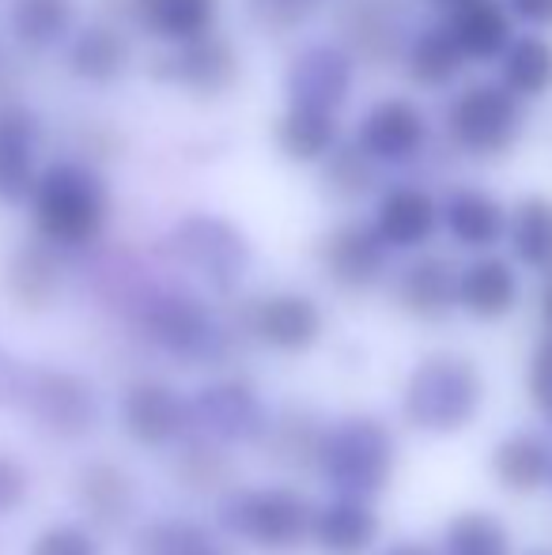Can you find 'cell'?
Here are the masks:
<instances>
[{
    "instance_id": "cell-3",
    "label": "cell",
    "mask_w": 552,
    "mask_h": 555,
    "mask_svg": "<svg viewBox=\"0 0 552 555\" xmlns=\"http://www.w3.org/2000/svg\"><path fill=\"white\" fill-rule=\"evenodd\" d=\"M129 310L140 336L178 363H216L231 348L228 325L193 292H178V287L144 292Z\"/></svg>"
},
{
    "instance_id": "cell-39",
    "label": "cell",
    "mask_w": 552,
    "mask_h": 555,
    "mask_svg": "<svg viewBox=\"0 0 552 555\" xmlns=\"http://www.w3.org/2000/svg\"><path fill=\"white\" fill-rule=\"evenodd\" d=\"M27 555H103V544L91 533V526L57 521V526H46L42 533L30 541Z\"/></svg>"
},
{
    "instance_id": "cell-13",
    "label": "cell",
    "mask_w": 552,
    "mask_h": 555,
    "mask_svg": "<svg viewBox=\"0 0 552 555\" xmlns=\"http://www.w3.org/2000/svg\"><path fill=\"white\" fill-rule=\"evenodd\" d=\"M427 114L420 111L413 99L386 95L368 106V114L356 125V144L378 163V167H401L413 163L427 147Z\"/></svg>"
},
{
    "instance_id": "cell-4",
    "label": "cell",
    "mask_w": 552,
    "mask_h": 555,
    "mask_svg": "<svg viewBox=\"0 0 552 555\" xmlns=\"http://www.w3.org/2000/svg\"><path fill=\"white\" fill-rule=\"evenodd\" d=\"M398 468V439L378 416L356 412L325 427L318 473L337 495L375 499L386 491Z\"/></svg>"
},
{
    "instance_id": "cell-24",
    "label": "cell",
    "mask_w": 552,
    "mask_h": 555,
    "mask_svg": "<svg viewBox=\"0 0 552 555\" xmlns=\"http://www.w3.org/2000/svg\"><path fill=\"white\" fill-rule=\"evenodd\" d=\"M378 521L371 499L337 495L330 506L314 511V526H310V541L325 555H363L378 541Z\"/></svg>"
},
{
    "instance_id": "cell-44",
    "label": "cell",
    "mask_w": 552,
    "mask_h": 555,
    "mask_svg": "<svg viewBox=\"0 0 552 555\" xmlns=\"http://www.w3.org/2000/svg\"><path fill=\"white\" fill-rule=\"evenodd\" d=\"M508 4L518 20L534 23V27H552V0H508Z\"/></svg>"
},
{
    "instance_id": "cell-42",
    "label": "cell",
    "mask_w": 552,
    "mask_h": 555,
    "mask_svg": "<svg viewBox=\"0 0 552 555\" xmlns=\"http://www.w3.org/2000/svg\"><path fill=\"white\" fill-rule=\"evenodd\" d=\"M30 495V473L12 457V453H0V518L15 514Z\"/></svg>"
},
{
    "instance_id": "cell-34",
    "label": "cell",
    "mask_w": 552,
    "mask_h": 555,
    "mask_svg": "<svg viewBox=\"0 0 552 555\" xmlns=\"http://www.w3.org/2000/svg\"><path fill=\"white\" fill-rule=\"evenodd\" d=\"M511 254L526 264V269H552V201L541 193L523 197L511 208L508 220Z\"/></svg>"
},
{
    "instance_id": "cell-12",
    "label": "cell",
    "mask_w": 552,
    "mask_h": 555,
    "mask_svg": "<svg viewBox=\"0 0 552 555\" xmlns=\"http://www.w3.org/2000/svg\"><path fill=\"white\" fill-rule=\"evenodd\" d=\"M243 330L258 344L280 351V356H299V351H310L322 340L325 318H322V307H318L310 295L273 292V295H261V299H254L251 307H246Z\"/></svg>"
},
{
    "instance_id": "cell-33",
    "label": "cell",
    "mask_w": 552,
    "mask_h": 555,
    "mask_svg": "<svg viewBox=\"0 0 552 555\" xmlns=\"http://www.w3.org/2000/svg\"><path fill=\"white\" fill-rule=\"evenodd\" d=\"M492 476L500 488L515 491V495H530V491L545 488L552 480V450L538 435H508L492 450Z\"/></svg>"
},
{
    "instance_id": "cell-15",
    "label": "cell",
    "mask_w": 552,
    "mask_h": 555,
    "mask_svg": "<svg viewBox=\"0 0 552 555\" xmlns=\"http://www.w3.org/2000/svg\"><path fill=\"white\" fill-rule=\"evenodd\" d=\"M121 427L144 450H163L193 431L190 397L170 389L167 382L137 378L121 397Z\"/></svg>"
},
{
    "instance_id": "cell-35",
    "label": "cell",
    "mask_w": 552,
    "mask_h": 555,
    "mask_svg": "<svg viewBox=\"0 0 552 555\" xmlns=\"http://www.w3.org/2000/svg\"><path fill=\"white\" fill-rule=\"evenodd\" d=\"M503 88H511L518 99H541L552 91V42L538 35H523L503 53Z\"/></svg>"
},
{
    "instance_id": "cell-1",
    "label": "cell",
    "mask_w": 552,
    "mask_h": 555,
    "mask_svg": "<svg viewBox=\"0 0 552 555\" xmlns=\"http://www.w3.org/2000/svg\"><path fill=\"white\" fill-rule=\"evenodd\" d=\"M30 223L35 234L57 249H88L111 227L114 197L106 178L88 159H53L38 170L30 190Z\"/></svg>"
},
{
    "instance_id": "cell-11",
    "label": "cell",
    "mask_w": 552,
    "mask_h": 555,
    "mask_svg": "<svg viewBox=\"0 0 552 555\" xmlns=\"http://www.w3.org/2000/svg\"><path fill=\"white\" fill-rule=\"evenodd\" d=\"M386 261H390V246L375 231V223L345 220L330 227L318 242V269L337 292L348 295H363L383 284Z\"/></svg>"
},
{
    "instance_id": "cell-31",
    "label": "cell",
    "mask_w": 552,
    "mask_h": 555,
    "mask_svg": "<svg viewBox=\"0 0 552 555\" xmlns=\"http://www.w3.org/2000/svg\"><path fill=\"white\" fill-rule=\"evenodd\" d=\"M76 30V0H8V35L23 50H53Z\"/></svg>"
},
{
    "instance_id": "cell-2",
    "label": "cell",
    "mask_w": 552,
    "mask_h": 555,
    "mask_svg": "<svg viewBox=\"0 0 552 555\" xmlns=\"http://www.w3.org/2000/svg\"><path fill=\"white\" fill-rule=\"evenodd\" d=\"M480 401H485V378L477 363L450 351H435L409 371L401 389V416L424 435H454L473 424Z\"/></svg>"
},
{
    "instance_id": "cell-32",
    "label": "cell",
    "mask_w": 552,
    "mask_h": 555,
    "mask_svg": "<svg viewBox=\"0 0 552 555\" xmlns=\"http://www.w3.org/2000/svg\"><path fill=\"white\" fill-rule=\"evenodd\" d=\"M401 65H406V76L416 88L439 91L458 80V73L465 68V53L447 30V23H439V27H424L409 38Z\"/></svg>"
},
{
    "instance_id": "cell-16",
    "label": "cell",
    "mask_w": 552,
    "mask_h": 555,
    "mask_svg": "<svg viewBox=\"0 0 552 555\" xmlns=\"http://www.w3.org/2000/svg\"><path fill=\"white\" fill-rule=\"evenodd\" d=\"M0 287H4V299L15 310H23V314H46L61 299V287H65L61 249L53 242L38 238V234L30 242H20L4 257Z\"/></svg>"
},
{
    "instance_id": "cell-38",
    "label": "cell",
    "mask_w": 552,
    "mask_h": 555,
    "mask_svg": "<svg viewBox=\"0 0 552 555\" xmlns=\"http://www.w3.org/2000/svg\"><path fill=\"white\" fill-rule=\"evenodd\" d=\"M442 555H511V533L496 514L462 511L442 533Z\"/></svg>"
},
{
    "instance_id": "cell-27",
    "label": "cell",
    "mask_w": 552,
    "mask_h": 555,
    "mask_svg": "<svg viewBox=\"0 0 552 555\" xmlns=\"http://www.w3.org/2000/svg\"><path fill=\"white\" fill-rule=\"evenodd\" d=\"M273 144L295 167H318L341 144V114L284 106V114L273 121Z\"/></svg>"
},
{
    "instance_id": "cell-40",
    "label": "cell",
    "mask_w": 552,
    "mask_h": 555,
    "mask_svg": "<svg viewBox=\"0 0 552 555\" xmlns=\"http://www.w3.org/2000/svg\"><path fill=\"white\" fill-rule=\"evenodd\" d=\"M318 0H251L254 20L266 30H277V35H287V30L303 27L314 12Z\"/></svg>"
},
{
    "instance_id": "cell-10",
    "label": "cell",
    "mask_w": 552,
    "mask_h": 555,
    "mask_svg": "<svg viewBox=\"0 0 552 555\" xmlns=\"http://www.w3.org/2000/svg\"><path fill=\"white\" fill-rule=\"evenodd\" d=\"M356 83V53L345 42H310L292 53L284 68V99L287 106H310V111L341 114L352 99Z\"/></svg>"
},
{
    "instance_id": "cell-26",
    "label": "cell",
    "mask_w": 552,
    "mask_h": 555,
    "mask_svg": "<svg viewBox=\"0 0 552 555\" xmlns=\"http://www.w3.org/2000/svg\"><path fill=\"white\" fill-rule=\"evenodd\" d=\"M508 220H511L508 208L492 193L477 190V185H462L442 205V227L450 231V238L465 249H477V254L492 249L508 234Z\"/></svg>"
},
{
    "instance_id": "cell-20",
    "label": "cell",
    "mask_w": 552,
    "mask_h": 555,
    "mask_svg": "<svg viewBox=\"0 0 552 555\" xmlns=\"http://www.w3.org/2000/svg\"><path fill=\"white\" fill-rule=\"evenodd\" d=\"M337 27L356 61L363 57L371 65H386L390 57H401L409 42L390 0H345V8L337 12Z\"/></svg>"
},
{
    "instance_id": "cell-5",
    "label": "cell",
    "mask_w": 552,
    "mask_h": 555,
    "mask_svg": "<svg viewBox=\"0 0 552 555\" xmlns=\"http://www.w3.org/2000/svg\"><path fill=\"white\" fill-rule=\"evenodd\" d=\"M216 526L258 552H295L310 541L314 506L303 491L284 483L231 488L216 503Z\"/></svg>"
},
{
    "instance_id": "cell-29",
    "label": "cell",
    "mask_w": 552,
    "mask_h": 555,
    "mask_svg": "<svg viewBox=\"0 0 552 555\" xmlns=\"http://www.w3.org/2000/svg\"><path fill=\"white\" fill-rule=\"evenodd\" d=\"M325 424L307 409H280L269 420L261 446L280 468L292 473H318V453H322Z\"/></svg>"
},
{
    "instance_id": "cell-28",
    "label": "cell",
    "mask_w": 552,
    "mask_h": 555,
    "mask_svg": "<svg viewBox=\"0 0 552 555\" xmlns=\"http://www.w3.org/2000/svg\"><path fill=\"white\" fill-rule=\"evenodd\" d=\"M447 30L462 46L465 61H496L515 42L511 15L496 0H458V4H450Z\"/></svg>"
},
{
    "instance_id": "cell-41",
    "label": "cell",
    "mask_w": 552,
    "mask_h": 555,
    "mask_svg": "<svg viewBox=\"0 0 552 555\" xmlns=\"http://www.w3.org/2000/svg\"><path fill=\"white\" fill-rule=\"evenodd\" d=\"M526 389H530V401L538 404L541 416L552 420V336L538 344L530 359V371H526Z\"/></svg>"
},
{
    "instance_id": "cell-23",
    "label": "cell",
    "mask_w": 552,
    "mask_h": 555,
    "mask_svg": "<svg viewBox=\"0 0 552 555\" xmlns=\"http://www.w3.org/2000/svg\"><path fill=\"white\" fill-rule=\"evenodd\" d=\"M129 15L147 38L170 50L213 35L220 23V0H129Z\"/></svg>"
},
{
    "instance_id": "cell-30",
    "label": "cell",
    "mask_w": 552,
    "mask_h": 555,
    "mask_svg": "<svg viewBox=\"0 0 552 555\" xmlns=\"http://www.w3.org/2000/svg\"><path fill=\"white\" fill-rule=\"evenodd\" d=\"M231 453L223 442L208 439L201 431H190L185 439L175 442V461H170V476L178 488L193 491V495H220L231 483Z\"/></svg>"
},
{
    "instance_id": "cell-22",
    "label": "cell",
    "mask_w": 552,
    "mask_h": 555,
    "mask_svg": "<svg viewBox=\"0 0 552 555\" xmlns=\"http://www.w3.org/2000/svg\"><path fill=\"white\" fill-rule=\"evenodd\" d=\"M65 65L80 83L103 88V83L121 80L126 68L133 65V42L118 23H88L68 38Z\"/></svg>"
},
{
    "instance_id": "cell-21",
    "label": "cell",
    "mask_w": 552,
    "mask_h": 555,
    "mask_svg": "<svg viewBox=\"0 0 552 555\" xmlns=\"http://www.w3.org/2000/svg\"><path fill=\"white\" fill-rule=\"evenodd\" d=\"M394 299L416 322H442L458 307V269L439 254H420L398 272Z\"/></svg>"
},
{
    "instance_id": "cell-9",
    "label": "cell",
    "mask_w": 552,
    "mask_h": 555,
    "mask_svg": "<svg viewBox=\"0 0 552 555\" xmlns=\"http://www.w3.org/2000/svg\"><path fill=\"white\" fill-rule=\"evenodd\" d=\"M190 420L193 431L208 435V439L223 446H251L261 442L273 412L266 409L258 389L246 378H220L190 397Z\"/></svg>"
},
{
    "instance_id": "cell-37",
    "label": "cell",
    "mask_w": 552,
    "mask_h": 555,
    "mask_svg": "<svg viewBox=\"0 0 552 555\" xmlns=\"http://www.w3.org/2000/svg\"><path fill=\"white\" fill-rule=\"evenodd\" d=\"M322 185L337 201H360L378 185V163L360 144H337L322 163Z\"/></svg>"
},
{
    "instance_id": "cell-19",
    "label": "cell",
    "mask_w": 552,
    "mask_h": 555,
    "mask_svg": "<svg viewBox=\"0 0 552 555\" xmlns=\"http://www.w3.org/2000/svg\"><path fill=\"white\" fill-rule=\"evenodd\" d=\"M375 231L390 249H420L435 238L442 223V205L420 185H390L378 193L375 216H371Z\"/></svg>"
},
{
    "instance_id": "cell-17",
    "label": "cell",
    "mask_w": 552,
    "mask_h": 555,
    "mask_svg": "<svg viewBox=\"0 0 552 555\" xmlns=\"http://www.w3.org/2000/svg\"><path fill=\"white\" fill-rule=\"evenodd\" d=\"M42 117L27 103H0V205H27L38 182Z\"/></svg>"
},
{
    "instance_id": "cell-14",
    "label": "cell",
    "mask_w": 552,
    "mask_h": 555,
    "mask_svg": "<svg viewBox=\"0 0 552 555\" xmlns=\"http://www.w3.org/2000/svg\"><path fill=\"white\" fill-rule=\"evenodd\" d=\"M155 76L197 99H220L239 83L243 61H239L235 46L213 30V35L193 38V42L170 46V53L155 68Z\"/></svg>"
},
{
    "instance_id": "cell-43",
    "label": "cell",
    "mask_w": 552,
    "mask_h": 555,
    "mask_svg": "<svg viewBox=\"0 0 552 555\" xmlns=\"http://www.w3.org/2000/svg\"><path fill=\"white\" fill-rule=\"evenodd\" d=\"M23 378H27V366L0 348V409H15V401H20V389H23Z\"/></svg>"
},
{
    "instance_id": "cell-25",
    "label": "cell",
    "mask_w": 552,
    "mask_h": 555,
    "mask_svg": "<svg viewBox=\"0 0 552 555\" xmlns=\"http://www.w3.org/2000/svg\"><path fill=\"white\" fill-rule=\"evenodd\" d=\"M518 302V276L503 257H477L458 272V307L477 322H500Z\"/></svg>"
},
{
    "instance_id": "cell-8",
    "label": "cell",
    "mask_w": 552,
    "mask_h": 555,
    "mask_svg": "<svg viewBox=\"0 0 552 555\" xmlns=\"http://www.w3.org/2000/svg\"><path fill=\"white\" fill-rule=\"evenodd\" d=\"M523 99L503 83H470L447 106V137L473 159H500L523 137Z\"/></svg>"
},
{
    "instance_id": "cell-18",
    "label": "cell",
    "mask_w": 552,
    "mask_h": 555,
    "mask_svg": "<svg viewBox=\"0 0 552 555\" xmlns=\"http://www.w3.org/2000/svg\"><path fill=\"white\" fill-rule=\"evenodd\" d=\"M73 499L91 529H121L137 511V480L118 461H88L73 476Z\"/></svg>"
},
{
    "instance_id": "cell-7",
    "label": "cell",
    "mask_w": 552,
    "mask_h": 555,
    "mask_svg": "<svg viewBox=\"0 0 552 555\" xmlns=\"http://www.w3.org/2000/svg\"><path fill=\"white\" fill-rule=\"evenodd\" d=\"M167 254L190 272H197L213 292L231 295L254 261L251 238L231 220L213 212L182 216L167 234Z\"/></svg>"
},
{
    "instance_id": "cell-46",
    "label": "cell",
    "mask_w": 552,
    "mask_h": 555,
    "mask_svg": "<svg viewBox=\"0 0 552 555\" xmlns=\"http://www.w3.org/2000/svg\"><path fill=\"white\" fill-rule=\"evenodd\" d=\"M545 318H549V325H552V284H549V292H545Z\"/></svg>"
},
{
    "instance_id": "cell-45",
    "label": "cell",
    "mask_w": 552,
    "mask_h": 555,
    "mask_svg": "<svg viewBox=\"0 0 552 555\" xmlns=\"http://www.w3.org/2000/svg\"><path fill=\"white\" fill-rule=\"evenodd\" d=\"M383 555H439V552L427 548V544H420V541H401V544H394V548L383 552Z\"/></svg>"
},
{
    "instance_id": "cell-6",
    "label": "cell",
    "mask_w": 552,
    "mask_h": 555,
    "mask_svg": "<svg viewBox=\"0 0 552 555\" xmlns=\"http://www.w3.org/2000/svg\"><path fill=\"white\" fill-rule=\"evenodd\" d=\"M15 409L57 442L88 439L103 416L95 386L65 366H27Z\"/></svg>"
},
{
    "instance_id": "cell-36",
    "label": "cell",
    "mask_w": 552,
    "mask_h": 555,
    "mask_svg": "<svg viewBox=\"0 0 552 555\" xmlns=\"http://www.w3.org/2000/svg\"><path fill=\"white\" fill-rule=\"evenodd\" d=\"M133 555H228V548L197 521L163 518L133 537Z\"/></svg>"
},
{
    "instance_id": "cell-47",
    "label": "cell",
    "mask_w": 552,
    "mask_h": 555,
    "mask_svg": "<svg viewBox=\"0 0 552 555\" xmlns=\"http://www.w3.org/2000/svg\"><path fill=\"white\" fill-rule=\"evenodd\" d=\"M439 4H458V0H439Z\"/></svg>"
}]
</instances>
